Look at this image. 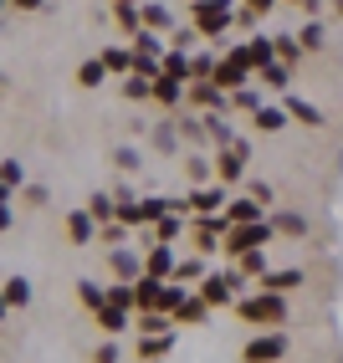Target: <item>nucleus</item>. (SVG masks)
Here are the masks:
<instances>
[{
	"mask_svg": "<svg viewBox=\"0 0 343 363\" xmlns=\"http://www.w3.org/2000/svg\"><path fill=\"white\" fill-rule=\"evenodd\" d=\"M287 113H292V123H303V128H328L323 108L307 103V98H298V92H287Z\"/></svg>",
	"mask_w": 343,
	"mask_h": 363,
	"instance_id": "nucleus-17",
	"label": "nucleus"
},
{
	"mask_svg": "<svg viewBox=\"0 0 343 363\" xmlns=\"http://www.w3.org/2000/svg\"><path fill=\"white\" fill-rule=\"evenodd\" d=\"M143 272L159 277V281H175V272H180L175 246H149V251H143Z\"/></svg>",
	"mask_w": 343,
	"mask_h": 363,
	"instance_id": "nucleus-11",
	"label": "nucleus"
},
{
	"mask_svg": "<svg viewBox=\"0 0 343 363\" xmlns=\"http://www.w3.org/2000/svg\"><path fill=\"white\" fill-rule=\"evenodd\" d=\"M266 215H272V210H266L261 200H251V195H236V200L226 205V220H231V225H251V220H266Z\"/></svg>",
	"mask_w": 343,
	"mask_h": 363,
	"instance_id": "nucleus-16",
	"label": "nucleus"
},
{
	"mask_svg": "<svg viewBox=\"0 0 343 363\" xmlns=\"http://www.w3.org/2000/svg\"><path fill=\"white\" fill-rule=\"evenodd\" d=\"M215 67H220V57L195 52V62H190V82H210V77H215Z\"/></svg>",
	"mask_w": 343,
	"mask_h": 363,
	"instance_id": "nucleus-45",
	"label": "nucleus"
},
{
	"mask_svg": "<svg viewBox=\"0 0 343 363\" xmlns=\"http://www.w3.org/2000/svg\"><path fill=\"white\" fill-rule=\"evenodd\" d=\"M256 82H261L266 92H287V87H292V67H287V62H266V67L256 72Z\"/></svg>",
	"mask_w": 343,
	"mask_h": 363,
	"instance_id": "nucleus-27",
	"label": "nucleus"
},
{
	"mask_svg": "<svg viewBox=\"0 0 343 363\" xmlns=\"http://www.w3.org/2000/svg\"><path fill=\"white\" fill-rule=\"evenodd\" d=\"M129 46H134L138 57H159V62H164V52H169V41H164V31H149V26H143L138 36H129Z\"/></svg>",
	"mask_w": 343,
	"mask_h": 363,
	"instance_id": "nucleus-26",
	"label": "nucleus"
},
{
	"mask_svg": "<svg viewBox=\"0 0 343 363\" xmlns=\"http://www.w3.org/2000/svg\"><path fill=\"white\" fill-rule=\"evenodd\" d=\"M190 26L200 31L205 41H220L236 26V6H231V0H190Z\"/></svg>",
	"mask_w": 343,
	"mask_h": 363,
	"instance_id": "nucleus-2",
	"label": "nucleus"
},
{
	"mask_svg": "<svg viewBox=\"0 0 343 363\" xmlns=\"http://www.w3.org/2000/svg\"><path fill=\"white\" fill-rule=\"evenodd\" d=\"M108 272H113V281H138V277H143V251L113 246V251H108Z\"/></svg>",
	"mask_w": 343,
	"mask_h": 363,
	"instance_id": "nucleus-9",
	"label": "nucleus"
},
{
	"mask_svg": "<svg viewBox=\"0 0 343 363\" xmlns=\"http://www.w3.org/2000/svg\"><path fill=\"white\" fill-rule=\"evenodd\" d=\"M175 123H180V133H185V149H205V143H210V128H205V113H195V108H185V113H175Z\"/></svg>",
	"mask_w": 343,
	"mask_h": 363,
	"instance_id": "nucleus-12",
	"label": "nucleus"
},
{
	"mask_svg": "<svg viewBox=\"0 0 343 363\" xmlns=\"http://www.w3.org/2000/svg\"><path fill=\"white\" fill-rule=\"evenodd\" d=\"M236 318L246 323V328H282V323H287V297L256 286V292L236 297Z\"/></svg>",
	"mask_w": 343,
	"mask_h": 363,
	"instance_id": "nucleus-1",
	"label": "nucleus"
},
{
	"mask_svg": "<svg viewBox=\"0 0 343 363\" xmlns=\"http://www.w3.org/2000/svg\"><path fill=\"white\" fill-rule=\"evenodd\" d=\"M92 323L103 328V337H118V333H129L138 318H134L129 307H113V302H108V307H97V312H92Z\"/></svg>",
	"mask_w": 343,
	"mask_h": 363,
	"instance_id": "nucleus-13",
	"label": "nucleus"
},
{
	"mask_svg": "<svg viewBox=\"0 0 343 363\" xmlns=\"http://www.w3.org/2000/svg\"><path fill=\"white\" fill-rule=\"evenodd\" d=\"M185 179H190V189L195 184H215V159H205V154H185Z\"/></svg>",
	"mask_w": 343,
	"mask_h": 363,
	"instance_id": "nucleus-24",
	"label": "nucleus"
},
{
	"mask_svg": "<svg viewBox=\"0 0 343 363\" xmlns=\"http://www.w3.org/2000/svg\"><path fill=\"white\" fill-rule=\"evenodd\" d=\"M185 108H195V113H231V92L215 87V82H190Z\"/></svg>",
	"mask_w": 343,
	"mask_h": 363,
	"instance_id": "nucleus-7",
	"label": "nucleus"
},
{
	"mask_svg": "<svg viewBox=\"0 0 343 363\" xmlns=\"http://www.w3.org/2000/svg\"><path fill=\"white\" fill-rule=\"evenodd\" d=\"M0 184H6V200H16V189H26V164L0 159Z\"/></svg>",
	"mask_w": 343,
	"mask_h": 363,
	"instance_id": "nucleus-34",
	"label": "nucleus"
},
{
	"mask_svg": "<svg viewBox=\"0 0 343 363\" xmlns=\"http://www.w3.org/2000/svg\"><path fill=\"white\" fill-rule=\"evenodd\" d=\"M46 0H11V11H41Z\"/></svg>",
	"mask_w": 343,
	"mask_h": 363,
	"instance_id": "nucleus-55",
	"label": "nucleus"
},
{
	"mask_svg": "<svg viewBox=\"0 0 343 363\" xmlns=\"http://www.w3.org/2000/svg\"><path fill=\"white\" fill-rule=\"evenodd\" d=\"M210 312H215V307H210L200 292H190V302L175 312V323H180V328H205V323H210Z\"/></svg>",
	"mask_w": 343,
	"mask_h": 363,
	"instance_id": "nucleus-20",
	"label": "nucleus"
},
{
	"mask_svg": "<svg viewBox=\"0 0 343 363\" xmlns=\"http://www.w3.org/2000/svg\"><path fill=\"white\" fill-rule=\"evenodd\" d=\"M287 123H292V113H287V103H282V108H272V103H261V108L251 113V128H256V133H282Z\"/></svg>",
	"mask_w": 343,
	"mask_h": 363,
	"instance_id": "nucleus-19",
	"label": "nucleus"
},
{
	"mask_svg": "<svg viewBox=\"0 0 343 363\" xmlns=\"http://www.w3.org/2000/svg\"><path fill=\"white\" fill-rule=\"evenodd\" d=\"M287 6H298L303 16H317V11H323V0H287Z\"/></svg>",
	"mask_w": 343,
	"mask_h": 363,
	"instance_id": "nucleus-53",
	"label": "nucleus"
},
{
	"mask_svg": "<svg viewBox=\"0 0 343 363\" xmlns=\"http://www.w3.org/2000/svg\"><path fill=\"white\" fill-rule=\"evenodd\" d=\"M92 363H118V343H113V337H103V343H97Z\"/></svg>",
	"mask_w": 343,
	"mask_h": 363,
	"instance_id": "nucleus-51",
	"label": "nucleus"
},
{
	"mask_svg": "<svg viewBox=\"0 0 343 363\" xmlns=\"http://www.w3.org/2000/svg\"><path fill=\"white\" fill-rule=\"evenodd\" d=\"M282 0H246V11H256V16H266V11H277Z\"/></svg>",
	"mask_w": 343,
	"mask_h": 363,
	"instance_id": "nucleus-54",
	"label": "nucleus"
},
{
	"mask_svg": "<svg viewBox=\"0 0 343 363\" xmlns=\"http://www.w3.org/2000/svg\"><path fill=\"white\" fill-rule=\"evenodd\" d=\"M77 302H82L87 312H97V307H108V286H97L92 277H82V281H77Z\"/></svg>",
	"mask_w": 343,
	"mask_h": 363,
	"instance_id": "nucleus-41",
	"label": "nucleus"
},
{
	"mask_svg": "<svg viewBox=\"0 0 343 363\" xmlns=\"http://www.w3.org/2000/svg\"><path fill=\"white\" fill-rule=\"evenodd\" d=\"M6 307H11V312L31 307V281H26V277H6Z\"/></svg>",
	"mask_w": 343,
	"mask_h": 363,
	"instance_id": "nucleus-40",
	"label": "nucleus"
},
{
	"mask_svg": "<svg viewBox=\"0 0 343 363\" xmlns=\"http://www.w3.org/2000/svg\"><path fill=\"white\" fill-rule=\"evenodd\" d=\"M298 41H303V52H323V46H328L323 21H317V16H307V21H303V31H298Z\"/></svg>",
	"mask_w": 343,
	"mask_h": 363,
	"instance_id": "nucleus-37",
	"label": "nucleus"
},
{
	"mask_svg": "<svg viewBox=\"0 0 343 363\" xmlns=\"http://www.w3.org/2000/svg\"><path fill=\"white\" fill-rule=\"evenodd\" d=\"M287 348L292 343L282 328H256V337H246V348H241V363H282Z\"/></svg>",
	"mask_w": 343,
	"mask_h": 363,
	"instance_id": "nucleus-4",
	"label": "nucleus"
},
{
	"mask_svg": "<svg viewBox=\"0 0 343 363\" xmlns=\"http://www.w3.org/2000/svg\"><path fill=\"white\" fill-rule=\"evenodd\" d=\"M205 128H210V143H215V149H231V143L241 138V133L231 128V118H226V113H205Z\"/></svg>",
	"mask_w": 343,
	"mask_h": 363,
	"instance_id": "nucleus-29",
	"label": "nucleus"
},
{
	"mask_svg": "<svg viewBox=\"0 0 343 363\" xmlns=\"http://www.w3.org/2000/svg\"><path fill=\"white\" fill-rule=\"evenodd\" d=\"M272 225H277V235H292V240H307V215H298V210H272Z\"/></svg>",
	"mask_w": 343,
	"mask_h": 363,
	"instance_id": "nucleus-23",
	"label": "nucleus"
},
{
	"mask_svg": "<svg viewBox=\"0 0 343 363\" xmlns=\"http://www.w3.org/2000/svg\"><path fill=\"white\" fill-rule=\"evenodd\" d=\"M190 62H195V52H180V46H169V52H164V77L190 82Z\"/></svg>",
	"mask_w": 343,
	"mask_h": 363,
	"instance_id": "nucleus-38",
	"label": "nucleus"
},
{
	"mask_svg": "<svg viewBox=\"0 0 343 363\" xmlns=\"http://www.w3.org/2000/svg\"><path fill=\"white\" fill-rule=\"evenodd\" d=\"M241 286H246V277L236 272V266H226V272H210L195 292H200L210 307H236V297H241Z\"/></svg>",
	"mask_w": 343,
	"mask_h": 363,
	"instance_id": "nucleus-5",
	"label": "nucleus"
},
{
	"mask_svg": "<svg viewBox=\"0 0 343 363\" xmlns=\"http://www.w3.org/2000/svg\"><path fill=\"white\" fill-rule=\"evenodd\" d=\"M149 230H154L159 246H175V240L190 230V215H164V220H159V225H149Z\"/></svg>",
	"mask_w": 343,
	"mask_h": 363,
	"instance_id": "nucleus-30",
	"label": "nucleus"
},
{
	"mask_svg": "<svg viewBox=\"0 0 343 363\" xmlns=\"http://www.w3.org/2000/svg\"><path fill=\"white\" fill-rule=\"evenodd\" d=\"M108 21H113L118 31L138 36V31H143V6H113V11H108Z\"/></svg>",
	"mask_w": 343,
	"mask_h": 363,
	"instance_id": "nucleus-33",
	"label": "nucleus"
},
{
	"mask_svg": "<svg viewBox=\"0 0 343 363\" xmlns=\"http://www.w3.org/2000/svg\"><path fill=\"white\" fill-rule=\"evenodd\" d=\"M256 21H261L256 11H236V26H241V31H256Z\"/></svg>",
	"mask_w": 343,
	"mask_h": 363,
	"instance_id": "nucleus-52",
	"label": "nucleus"
},
{
	"mask_svg": "<svg viewBox=\"0 0 343 363\" xmlns=\"http://www.w3.org/2000/svg\"><path fill=\"white\" fill-rule=\"evenodd\" d=\"M134 286H138V312H159V307H164V286H169V281H159V277L143 272Z\"/></svg>",
	"mask_w": 343,
	"mask_h": 363,
	"instance_id": "nucleus-21",
	"label": "nucleus"
},
{
	"mask_svg": "<svg viewBox=\"0 0 343 363\" xmlns=\"http://www.w3.org/2000/svg\"><path fill=\"white\" fill-rule=\"evenodd\" d=\"M113 6H143V0H113Z\"/></svg>",
	"mask_w": 343,
	"mask_h": 363,
	"instance_id": "nucleus-57",
	"label": "nucleus"
},
{
	"mask_svg": "<svg viewBox=\"0 0 343 363\" xmlns=\"http://www.w3.org/2000/svg\"><path fill=\"white\" fill-rule=\"evenodd\" d=\"M307 52H303V41L298 36H277V62H287V67H298Z\"/></svg>",
	"mask_w": 343,
	"mask_h": 363,
	"instance_id": "nucleus-47",
	"label": "nucleus"
},
{
	"mask_svg": "<svg viewBox=\"0 0 343 363\" xmlns=\"http://www.w3.org/2000/svg\"><path fill=\"white\" fill-rule=\"evenodd\" d=\"M210 277V266H205V256L195 251V256H180V272H175V281H185V286H200Z\"/></svg>",
	"mask_w": 343,
	"mask_h": 363,
	"instance_id": "nucleus-31",
	"label": "nucleus"
},
{
	"mask_svg": "<svg viewBox=\"0 0 343 363\" xmlns=\"http://www.w3.org/2000/svg\"><path fill=\"white\" fill-rule=\"evenodd\" d=\"M236 272L246 277V281H261L272 266H266V246H256V251H246V256H236Z\"/></svg>",
	"mask_w": 343,
	"mask_h": 363,
	"instance_id": "nucleus-32",
	"label": "nucleus"
},
{
	"mask_svg": "<svg viewBox=\"0 0 343 363\" xmlns=\"http://www.w3.org/2000/svg\"><path fill=\"white\" fill-rule=\"evenodd\" d=\"M195 41H205L200 31H195V26H175V31H169V46H180V52H190Z\"/></svg>",
	"mask_w": 343,
	"mask_h": 363,
	"instance_id": "nucleus-49",
	"label": "nucleus"
},
{
	"mask_svg": "<svg viewBox=\"0 0 343 363\" xmlns=\"http://www.w3.org/2000/svg\"><path fill=\"white\" fill-rule=\"evenodd\" d=\"M246 164H251V143L236 138L231 149L215 154V179H220V184H241V179H246Z\"/></svg>",
	"mask_w": 343,
	"mask_h": 363,
	"instance_id": "nucleus-6",
	"label": "nucleus"
},
{
	"mask_svg": "<svg viewBox=\"0 0 343 363\" xmlns=\"http://www.w3.org/2000/svg\"><path fill=\"white\" fill-rule=\"evenodd\" d=\"M108 77H113V72H108V62H103V57H87L77 72H72V82H77V87H87V92H92V87H103Z\"/></svg>",
	"mask_w": 343,
	"mask_h": 363,
	"instance_id": "nucleus-22",
	"label": "nucleus"
},
{
	"mask_svg": "<svg viewBox=\"0 0 343 363\" xmlns=\"http://www.w3.org/2000/svg\"><path fill=\"white\" fill-rule=\"evenodd\" d=\"M333 16H338V21H343V0H333Z\"/></svg>",
	"mask_w": 343,
	"mask_h": 363,
	"instance_id": "nucleus-56",
	"label": "nucleus"
},
{
	"mask_svg": "<svg viewBox=\"0 0 343 363\" xmlns=\"http://www.w3.org/2000/svg\"><path fill=\"white\" fill-rule=\"evenodd\" d=\"M87 210H92L97 225H108V220H118V195H113V189H92V195H87Z\"/></svg>",
	"mask_w": 343,
	"mask_h": 363,
	"instance_id": "nucleus-25",
	"label": "nucleus"
},
{
	"mask_svg": "<svg viewBox=\"0 0 343 363\" xmlns=\"http://www.w3.org/2000/svg\"><path fill=\"white\" fill-rule=\"evenodd\" d=\"M261 108V82H246L231 92V113H256Z\"/></svg>",
	"mask_w": 343,
	"mask_h": 363,
	"instance_id": "nucleus-39",
	"label": "nucleus"
},
{
	"mask_svg": "<svg viewBox=\"0 0 343 363\" xmlns=\"http://www.w3.org/2000/svg\"><path fill=\"white\" fill-rule=\"evenodd\" d=\"M138 333H175L180 323L169 318V312H138V323H134Z\"/></svg>",
	"mask_w": 343,
	"mask_h": 363,
	"instance_id": "nucleus-43",
	"label": "nucleus"
},
{
	"mask_svg": "<svg viewBox=\"0 0 343 363\" xmlns=\"http://www.w3.org/2000/svg\"><path fill=\"white\" fill-rule=\"evenodd\" d=\"M113 169H118V174H138V169H143V149H138V143H118V149H113Z\"/></svg>",
	"mask_w": 343,
	"mask_h": 363,
	"instance_id": "nucleus-35",
	"label": "nucleus"
},
{
	"mask_svg": "<svg viewBox=\"0 0 343 363\" xmlns=\"http://www.w3.org/2000/svg\"><path fill=\"white\" fill-rule=\"evenodd\" d=\"M143 26L149 31H175V16H169L164 0H143Z\"/></svg>",
	"mask_w": 343,
	"mask_h": 363,
	"instance_id": "nucleus-36",
	"label": "nucleus"
},
{
	"mask_svg": "<svg viewBox=\"0 0 343 363\" xmlns=\"http://www.w3.org/2000/svg\"><path fill=\"white\" fill-rule=\"evenodd\" d=\"M67 240H72V246H92V240H97V230H103V225H97L92 220V210L82 205V210H67Z\"/></svg>",
	"mask_w": 343,
	"mask_h": 363,
	"instance_id": "nucleus-10",
	"label": "nucleus"
},
{
	"mask_svg": "<svg viewBox=\"0 0 343 363\" xmlns=\"http://www.w3.org/2000/svg\"><path fill=\"white\" fill-rule=\"evenodd\" d=\"M185 6H190V0H185Z\"/></svg>",
	"mask_w": 343,
	"mask_h": 363,
	"instance_id": "nucleus-58",
	"label": "nucleus"
},
{
	"mask_svg": "<svg viewBox=\"0 0 343 363\" xmlns=\"http://www.w3.org/2000/svg\"><path fill=\"white\" fill-rule=\"evenodd\" d=\"M272 240H277L272 215H266V220H251V225H231V230H226V256L236 261V256H246V251H256V246H272Z\"/></svg>",
	"mask_w": 343,
	"mask_h": 363,
	"instance_id": "nucleus-3",
	"label": "nucleus"
},
{
	"mask_svg": "<svg viewBox=\"0 0 343 363\" xmlns=\"http://www.w3.org/2000/svg\"><path fill=\"white\" fill-rule=\"evenodd\" d=\"M97 57L108 62V72H113V77H134V46H103Z\"/></svg>",
	"mask_w": 343,
	"mask_h": 363,
	"instance_id": "nucleus-28",
	"label": "nucleus"
},
{
	"mask_svg": "<svg viewBox=\"0 0 343 363\" xmlns=\"http://www.w3.org/2000/svg\"><path fill=\"white\" fill-rule=\"evenodd\" d=\"M175 348V333H138V363H159Z\"/></svg>",
	"mask_w": 343,
	"mask_h": 363,
	"instance_id": "nucleus-18",
	"label": "nucleus"
},
{
	"mask_svg": "<svg viewBox=\"0 0 343 363\" xmlns=\"http://www.w3.org/2000/svg\"><path fill=\"white\" fill-rule=\"evenodd\" d=\"M185 205H190V215H220L231 200H226V184H195V189H185Z\"/></svg>",
	"mask_w": 343,
	"mask_h": 363,
	"instance_id": "nucleus-8",
	"label": "nucleus"
},
{
	"mask_svg": "<svg viewBox=\"0 0 343 363\" xmlns=\"http://www.w3.org/2000/svg\"><path fill=\"white\" fill-rule=\"evenodd\" d=\"M246 195H251V200H261V205H277V189L266 184V179H246Z\"/></svg>",
	"mask_w": 343,
	"mask_h": 363,
	"instance_id": "nucleus-50",
	"label": "nucleus"
},
{
	"mask_svg": "<svg viewBox=\"0 0 343 363\" xmlns=\"http://www.w3.org/2000/svg\"><path fill=\"white\" fill-rule=\"evenodd\" d=\"M129 230H134V225H124V220H108L103 230H97V240H103V246L113 251V246H129Z\"/></svg>",
	"mask_w": 343,
	"mask_h": 363,
	"instance_id": "nucleus-46",
	"label": "nucleus"
},
{
	"mask_svg": "<svg viewBox=\"0 0 343 363\" xmlns=\"http://www.w3.org/2000/svg\"><path fill=\"white\" fill-rule=\"evenodd\" d=\"M21 200H26L31 210H46V205H52V189H46V184H26V189H21Z\"/></svg>",
	"mask_w": 343,
	"mask_h": 363,
	"instance_id": "nucleus-48",
	"label": "nucleus"
},
{
	"mask_svg": "<svg viewBox=\"0 0 343 363\" xmlns=\"http://www.w3.org/2000/svg\"><path fill=\"white\" fill-rule=\"evenodd\" d=\"M256 286H266V292H282V297H292L298 286H307V272H303V266H287V272H266Z\"/></svg>",
	"mask_w": 343,
	"mask_h": 363,
	"instance_id": "nucleus-14",
	"label": "nucleus"
},
{
	"mask_svg": "<svg viewBox=\"0 0 343 363\" xmlns=\"http://www.w3.org/2000/svg\"><path fill=\"white\" fill-rule=\"evenodd\" d=\"M124 82V98L129 103H154V82L149 77H118Z\"/></svg>",
	"mask_w": 343,
	"mask_h": 363,
	"instance_id": "nucleus-44",
	"label": "nucleus"
},
{
	"mask_svg": "<svg viewBox=\"0 0 343 363\" xmlns=\"http://www.w3.org/2000/svg\"><path fill=\"white\" fill-rule=\"evenodd\" d=\"M246 46H251V62H256V72H261L266 62H277V36H261V31H256Z\"/></svg>",
	"mask_w": 343,
	"mask_h": 363,
	"instance_id": "nucleus-42",
	"label": "nucleus"
},
{
	"mask_svg": "<svg viewBox=\"0 0 343 363\" xmlns=\"http://www.w3.org/2000/svg\"><path fill=\"white\" fill-rule=\"evenodd\" d=\"M149 143H154L159 154H180V149H185V133H180L175 118H159V123L149 128Z\"/></svg>",
	"mask_w": 343,
	"mask_h": 363,
	"instance_id": "nucleus-15",
	"label": "nucleus"
}]
</instances>
